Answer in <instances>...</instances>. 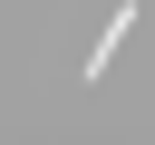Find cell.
Here are the masks:
<instances>
[{
    "mask_svg": "<svg viewBox=\"0 0 155 145\" xmlns=\"http://www.w3.org/2000/svg\"><path fill=\"white\" fill-rule=\"evenodd\" d=\"M126 29H136V0H126V10H107V29H97V48H87V77H107V68H116V48H126Z\"/></svg>",
    "mask_w": 155,
    "mask_h": 145,
    "instance_id": "cell-1",
    "label": "cell"
}]
</instances>
